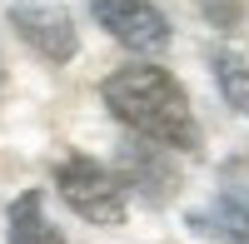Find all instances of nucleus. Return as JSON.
<instances>
[{"label":"nucleus","mask_w":249,"mask_h":244,"mask_svg":"<svg viewBox=\"0 0 249 244\" xmlns=\"http://www.w3.org/2000/svg\"><path fill=\"white\" fill-rule=\"evenodd\" d=\"M100 100L110 105V115L120 125H130L135 135L155 139L164 150H199V125L190 110L184 85L160 70V65H124L115 75H105Z\"/></svg>","instance_id":"1"},{"label":"nucleus","mask_w":249,"mask_h":244,"mask_svg":"<svg viewBox=\"0 0 249 244\" xmlns=\"http://www.w3.org/2000/svg\"><path fill=\"white\" fill-rule=\"evenodd\" d=\"M55 190L60 199L80 214V219H90V225H124V185H120V174L105 170L100 159L90 155H70L65 165L55 170Z\"/></svg>","instance_id":"2"},{"label":"nucleus","mask_w":249,"mask_h":244,"mask_svg":"<svg viewBox=\"0 0 249 244\" xmlns=\"http://www.w3.org/2000/svg\"><path fill=\"white\" fill-rule=\"evenodd\" d=\"M90 15L135 55H160L170 45V20L155 0H90Z\"/></svg>","instance_id":"3"},{"label":"nucleus","mask_w":249,"mask_h":244,"mask_svg":"<svg viewBox=\"0 0 249 244\" xmlns=\"http://www.w3.org/2000/svg\"><path fill=\"white\" fill-rule=\"evenodd\" d=\"M10 25H15V35L25 40L40 60H50V65H65V60H75V50H80L75 20L60 10V5L20 0V5H10Z\"/></svg>","instance_id":"4"},{"label":"nucleus","mask_w":249,"mask_h":244,"mask_svg":"<svg viewBox=\"0 0 249 244\" xmlns=\"http://www.w3.org/2000/svg\"><path fill=\"white\" fill-rule=\"evenodd\" d=\"M120 185L140 190L150 205H164L175 194V165L164 159V145H124L120 150Z\"/></svg>","instance_id":"5"},{"label":"nucleus","mask_w":249,"mask_h":244,"mask_svg":"<svg viewBox=\"0 0 249 244\" xmlns=\"http://www.w3.org/2000/svg\"><path fill=\"white\" fill-rule=\"evenodd\" d=\"M195 229H214L224 244H249V190L224 185L210 214H195Z\"/></svg>","instance_id":"6"},{"label":"nucleus","mask_w":249,"mask_h":244,"mask_svg":"<svg viewBox=\"0 0 249 244\" xmlns=\"http://www.w3.org/2000/svg\"><path fill=\"white\" fill-rule=\"evenodd\" d=\"M5 244H65L60 229L45 219V199L40 190H25L5 214Z\"/></svg>","instance_id":"7"},{"label":"nucleus","mask_w":249,"mask_h":244,"mask_svg":"<svg viewBox=\"0 0 249 244\" xmlns=\"http://www.w3.org/2000/svg\"><path fill=\"white\" fill-rule=\"evenodd\" d=\"M214 85H219V95H224L230 110L249 115V65H244V55H234V50L214 55Z\"/></svg>","instance_id":"8"},{"label":"nucleus","mask_w":249,"mask_h":244,"mask_svg":"<svg viewBox=\"0 0 249 244\" xmlns=\"http://www.w3.org/2000/svg\"><path fill=\"white\" fill-rule=\"evenodd\" d=\"M199 10H204V20L219 25V30H234L239 20H244V5H239V0H199Z\"/></svg>","instance_id":"9"}]
</instances>
